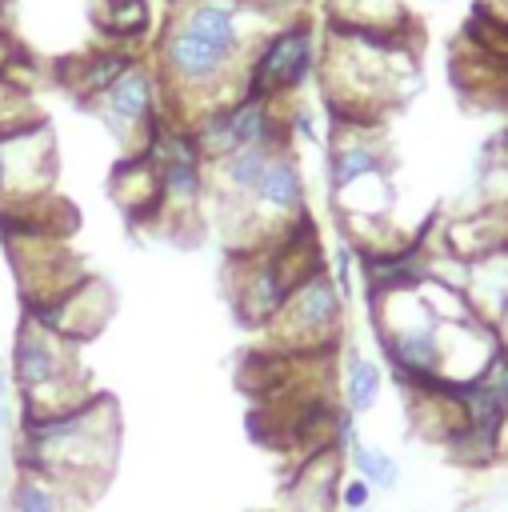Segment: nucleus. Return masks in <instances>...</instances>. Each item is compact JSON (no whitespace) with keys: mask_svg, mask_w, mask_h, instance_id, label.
I'll return each instance as SVG.
<instances>
[{"mask_svg":"<svg viewBox=\"0 0 508 512\" xmlns=\"http://www.w3.org/2000/svg\"><path fill=\"white\" fill-rule=\"evenodd\" d=\"M120 456V408L112 396H92L72 412L20 420V468H40L96 500Z\"/></svg>","mask_w":508,"mask_h":512,"instance_id":"nucleus-1","label":"nucleus"},{"mask_svg":"<svg viewBox=\"0 0 508 512\" xmlns=\"http://www.w3.org/2000/svg\"><path fill=\"white\" fill-rule=\"evenodd\" d=\"M12 380L24 400L20 420H44L80 408L92 400V384L84 380L80 344L60 336L52 324H44L36 312H24L16 340H12Z\"/></svg>","mask_w":508,"mask_h":512,"instance_id":"nucleus-2","label":"nucleus"},{"mask_svg":"<svg viewBox=\"0 0 508 512\" xmlns=\"http://www.w3.org/2000/svg\"><path fill=\"white\" fill-rule=\"evenodd\" d=\"M264 344L284 356H336L348 344V300L328 268L284 296L264 328Z\"/></svg>","mask_w":508,"mask_h":512,"instance_id":"nucleus-3","label":"nucleus"},{"mask_svg":"<svg viewBox=\"0 0 508 512\" xmlns=\"http://www.w3.org/2000/svg\"><path fill=\"white\" fill-rule=\"evenodd\" d=\"M316 60H320V32L308 16L272 28L252 56L248 96L288 104V96H296L316 76Z\"/></svg>","mask_w":508,"mask_h":512,"instance_id":"nucleus-4","label":"nucleus"},{"mask_svg":"<svg viewBox=\"0 0 508 512\" xmlns=\"http://www.w3.org/2000/svg\"><path fill=\"white\" fill-rule=\"evenodd\" d=\"M160 76H156V68H152V60H132L112 84H108V92L92 104V108H100V116H104V124L120 136V144H124V156H136V152H148L152 148V140H156V132L164 128L160 124Z\"/></svg>","mask_w":508,"mask_h":512,"instance_id":"nucleus-5","label":"nucleus"},{"mask_svg":"<svg viewBox=\"0 0 508 512\" xmlns=\"http://www.w3.org/2000/svg\"><path fill=\"white\" fill-rule=\"evenodd\" d=\"M56 168H60V156H56V136L48 120H36L20 132L0 136V208L52 196Z\"/></svg>","mask_w":508,"mask_h":512,"instance_id":"nucleus-6","label":"nucleus"},{"mask_svg":"<svg viewBox=\"0 0 508 512\" xmlns=\"http://www.w3.org/2000/svg\"><path fill=\"white\" fill-rule=\"evenodd\" d=\"M500 356V340L488 324L464 320V324H436V380L444 388L468 392L476 388L488 368Z\"/></svg>","mask_w":508,"mask_h":512,"instance_id":"nucleus-7","label":"nucleus"},{"mask_svg":"<svg viewBox=\"0 0 508 512\" xmlns=\"http://www.w3.org/2000/svg\"><path fill=\"white\" fill-rule=\"evenodd\" d=\"M228 304L236 312L240 324L248 328H268V320L280 312L284 304V284L276 280L272 272V260L268 252H236L228 256Z\"/></svg>","mask_w":508,"mask_h":512,"instance_id":"nucleus-8","label":"nucleus"},{"mask_svg":"<svg viewBox=\"0 0 508 512\" xmlns=\"http://www.w3.org/2000/svg\"><path fill=\"white\" fill-rule=\"evenodd\" d=\"M116 312V296L100 276H84L76 288H68L52 308L36 312L44 324H52L60 336H68L72 344H88L92 336L104 332V324Z\"/></svg>","mask_w":508,"mask_h":512,"instance_id":"nucleus-9","label":"nucleus"},{"mask_svg":"<svg viewBox=\"0 0 508 512\" xmlns=\"http://www.w3.org/2000/svg\"><path fill=\"white\" fill-rule=\"evenodd\" d=\"M108 192L132 224H160L164 220V188H160V172H156L148 152L120 156V164L108 180Z\"/></svg>","mask_w":508,"mask_h":512,"instance_id":"nucleus-10","label":"nucleus"},{"mask_svg":"<svg viewBox=\"0 0 508 512\" xmlns=\"http://www.w3.org/2000/svg\"><path fill=\"white\" fill-rule=\"evenodd\" d=\"M324 24L368 32V36H400L420 24L408 0H324Z\"/></svg>","mask_w":508,"mask_h":512,"instance_id":"nucleus-11","label":"nucleus"},{"mask_svg":"<svg viewBox=\"0 0 508 512\" xmlns=\"http://www.w3.org/2000/svg\"><path fill=\"white\" fill-rule=\"evenodd\" d=\"M464 296L472 304V316L496 332L504 308H508V248H496L468 264Z\"/></svg>","mask_w":508,"mask_h":512,"instance_id":"nucleus-12","label":"nucleus"},{"mask_svg":"<svg viewBox=\"0 0 508 512\" xmlns=\"http://www.w3.org/2000/svg\"><path fill=\"white\" fill-rule=\"evenodd\" d=\"M136 56H132V48L128 44H116V48H96V52H84V56H72L68 64H64V72H60V80H64V88L76 96V100H84V104H96L104 92H108V84L132 64Z\"/></svg>","mask_w":508,"mask_h":512,"instance_id":"nucleus-13","label":"nucleus"},{"mask_svg":"<svg viewBox=\"0 0 508 512\" xmlns=\"http://www.w3.org/2000/svg\"><path fill=\"white\" fill-rule=\"evenodd\" d=\"M340 352H344V368H340V408L352 412V416H368V412L376 408L380 392H384L388 372H384V364H380L376 356L360 352L356 344H352V348L344 344Z\"/></svg>","mask_w":508,"mask_h":512,"instance_id":"nucleus-14","label":"nucleus"},{"mask_svg":"<svg viewBox=\"0 0 508 512\" xmlns=\"http://www.w3.org/2000/svg\"><path fill=\"white\" fill-rule=\"evenodd\" d=\"M92 500L40 468H20L12 484V512H88Z\"/></svg>","mask_w":508,"mask_h":512,"instance_id":"nucleus-15","label":"nucleus"},{"mask_svg":"<svg viewBox=\"0 0 508 512\" xmlns=\"http://www.w3.org/2000/svg\"><path fill=\"white\" fill-rule=\"evenodd\" d=\"M336 216H396V180L392 172H368L328 192Z\"/></svg>","mask_w":508,"mask_h":512,"instance_id":"nucleus-16","label":"nucleus"},{"mask_svg":"<svg viewBox=\"0 0 508 512\" xmlns=\"http://www.w3.org/2000/svg\"><path fill=\"white\" fill-rule=\"evenodd\" d=\"M344 460L352 464L356 476H364V480H368L372 488H380V492H392V488L400 484V464H396V456L384 452V448H376V444H364L360 432H352V436L344 440Z\"/></svg>","mask_w":508,"mask_h":512,"instance_id":"nucleus-17","label":"nucleus"},{"mask_svg":"<svg viewBox=\"0 0 508 512\" xmlns=\"http://www.w3.org/2000/svg\"><path fill=\"white\" fill-rule=\"evenodd\" d=\"M100 28L116 44H136L152 32V4L148 0H100Z\"/></svg>","mask_w":508,"mask_h":512,"instance_id":"nucleus-18","label":"nucleus"},{"mask_svg":"<svg viewBox=\"0 0 508 512\" xmlns=\"http://www.w3.org/2000/svg\"><path fill=\"white\" fill-rule=\"evenodd\" d=\"M416 296L424 300V308L432 312L436 324H464V320H476V316H472V304H468V296H464V288H456V284L420 276V280H416Z\"/></svg>","mask_w":508,"mask_h":512,"instance_id":"nucleus-19","label":"nucleus"},{"mask_svg":"<svg viewBox=\"0 0 508 512\" xmlns=\"http://www.w3.org/2000/svg\"><path fill=\"white\" fill-rule=\"evenodd\" d=\"M36 120H44V116L36 112L32 92L0 76V136L20 132V128H28V124H36Z\"/></svg>","mask_w":508,"mask_h":512,"instance_id":"nucleus-20","label":"nucleus"},{"mask_svg":"<svg viewBox=\"0 0 508 512\" xmlns=\"http://www.w3.org/2000/svg\"><path fill=\"white\" fill-rule=\"evenodd\" d=\"M372 484L364 480V476H356V472H348L344 480H340V492H336V504H340V512H364L368 504H372Z\"/></svg>","mask_w":508,"mask_h":512,"instance_id":"nucleus-21","label":"nucleus"},{"mask_svg":"<svg viewBox=\"0 0 508 512\" xmlns=\"http://www.w3.org/2000/svg\"><path fill=\"white\" fill-rule=\"evenodd\" d=\"M24 56H28V52L16 44V36H12L8 28H0V76H8Z\"/></svg>","mask_w":508,"mask_h":512,"instance_id":"nucleus-22","label":"nucleus"},{"mask_svg":"<svg viewBox=\"0 0 508 512\" xmlns=\"http://www.w3.org/2000/svg\"><path fill=\"white\" fill-rule=\"evenodd\" d=\"M8 4L12 0H0V28H8Z\"/></svg>","mask_w":508,"mask_h":512,"instance_id":"nucleus-23","label":"nucleus"},{"mask_svg":"<svg viewBox=\"0 0 508 512\" xmlns=\"http://www.w3.org/2000/svg\"><path fill=\"white\" fill-rule=\"evenodd\" d=\"M4 388H8V372L0 368V400H4ZM0 412H4V404H0Z\"/></svg>","mask_w":508,"mask_h":512,"instance_id":"nucleus-24","label":"nucleus"}]
</instances>
